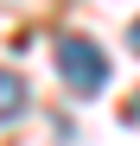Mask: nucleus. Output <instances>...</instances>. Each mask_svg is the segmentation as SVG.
<instances>
[{"mask_svg":"<svg viewBox=\"0 0 140 146\" xmlns=\"http://www.w3.org/2000/svg\"><path fill=\"white\" fill-rule=\"evenodd\" d=\"M57 76L77 89V95H96L108 83V57H102V44L96 38H64L57 44Z\"/></svg>","mask_w":140,"mask_h":146,"instance_id":"obj_1","label":"nucleus"},{"mask_svg":"<svg viewBox=\"0 0 140 146\" xmlns=\"http://www.w3.org/2000/svg\"><path fill=\"white\" fill-rule=\"evenodd\" d=\"M26 95H32V89H26V76H19V70H0V127L26 108Z\"/></svg>","mask_w":140,"mask_h":146,"instance_id":"obj_2","label":"nucleus"},{"mask_svg":"<svg viewBox=\"0 0 140 146\" xmlns=\"http://www.w3.org/2000/svg\"><path fill=\"white\" fill-rule=\"evenodd\" d=\"M121 114H127V127H140V89L127 95V108H121Z\"/></svg>","mask_w":140,"mask_h":146,"instance_id":"obj_3","label":"nucleus"},{"mask_svg":"<svg viewBox=\"0 0 140 146\" xmlns=\"http://www.w3.org/2000/svg\"><path fill=\"white\" fill-rule=\"evenodd\" d=\"M127 51L140 57V19H134V26H127Z\"/></svg>","mask_w":140,"mask_h":146,"instance_id":"obj_4","label":"nucleus"}]
</instances>
